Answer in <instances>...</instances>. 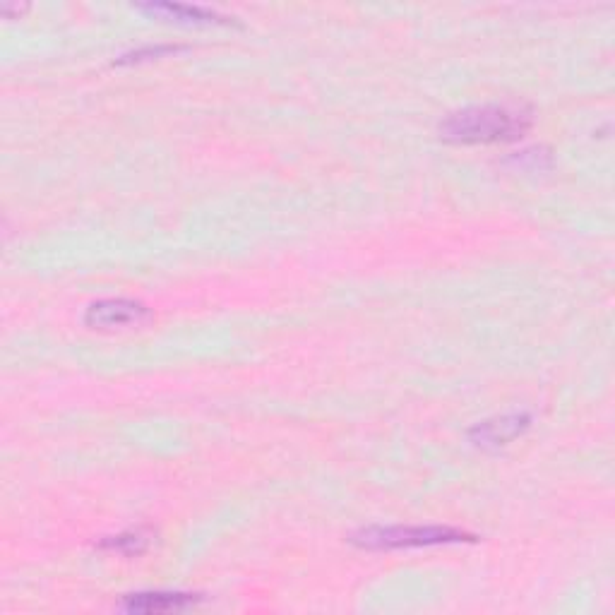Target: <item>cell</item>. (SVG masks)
I'll return each mask as SVG.
<instances>
[{
	"mask_svg": "<svg viewBox=\"0 0 615 615\" xmlns=\"http://www.w3.org/2000/svg\"><path fill=\"white\" fill-rule=\"evenodd\" d=\"M195 601V596L190 594H161V591H157V594L128 596L123 608L130 613H171L195 606Z\"/></svg>",
	"mask_w": 615,
	"mask_h": 615,
	"instance_id": "5",
	"label": "cell"
},
{
	"mask_svg": "<svg viewBox=\"0 0 615 615\" xmlns=\"http://www.w3.org/2000/svg\"><path fill=\"white\" fill-rule=\"evenodd\" d=\"M142 10H149V13H157V15H171L183 22H224V17H219L217 13H210V10H202V8H190V5L161 3V5H145Z\"/></svg>",
	"mask_w": 615,
	"mask_h": 615,
	"instance_id": "6",
	"label": "cell"
},
{
	"mask_svg": "<svg viewBox=\"0 0 615 615\" xmlns=\"http://www.w3.org/2000/svg\"><path fill=\"white\" fill-rule=\"evenodd\" d=\"M152 318V313L137 301L128 298H106V301L89 306L85 322L99 330H116V327H140Z\"/></svg>",
	"mask_w": 615,
	"mask_h": 615,
	"instance_id": "3",
	"label": "cell"
},
{
	"mask_svg": "<svg viewBox=\"0 0 615 615\" xmlns=\"http://www.w3.org/2000/svg\"><path fill=\"white\" fill-rule=\"evenodd\" d=\"M531 116L510 106H471L452 113L440 123V135L447 142L459 145H488V142H510L529 130Z\"/></svg>",
	"mask_w": 615,
	"mask_h": 615,
	"instance_id": "1",
	"label": "cell"
},
{
	"mask_svg": "<svg viewBox=\"0 0 615 615\" xmlns=\"http://www.w3.org/2000/svg\"><path fill=\"white\" fill-rule=\"evenodd\" d=\"M527 426H529L527 416H519V414L503 416V419H493V421L481 423V426H476L474 433H471V438H474V443L481 447H498V445H507L510 440H515Z\"/></svg>",
	"mask_w": 615,
	"mask_h": 615,
	"instance_id": "4",
	"label": "cell"
},
{
	"mask_svg": "<svg viewBox=\"0 0 615 615\" xmlns=\"http://www.w3.org/2000/svg\"><path fill=\"white\" fill-rule=\"evenodd\" d=\"M147 543H149L147 536H142L140 531H137V534H123V536H118V539L109 541V543H106V546L118 548V551H125V553H140V551H145Z\"/></svg>",
	"mask_w": 615,
	"mask_h": 615,
	"instance_id": "7",
	"label": "cell"
},
{
	"mask_svg": "<svg viewBox=\"0 0 615 615\" xmlns=\"http://www.w3.org/2000/svg\"><path fill=\"white\" fill-rule=\"evenodd\" d=\"M356 546L368 551H390V548H421L440 543L474 541V536L450 527H370L351 536Z\"/></svg>",
	"mask_w": 615,
	"mask_h": 615,
	"instance_id": "2",
	"label": "cell"
}]
</instances>
